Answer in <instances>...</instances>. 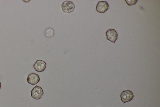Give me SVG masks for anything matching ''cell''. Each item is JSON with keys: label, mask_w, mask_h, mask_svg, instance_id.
Masks as SVG:
<instances>
[{"label": "cell", "mask_w": 160, "mask_h": 107, "mask_svg": "<svg viewBox=\"0 0 160 107\" xmlns=\"http://www.w3.org/2000/svg\"><path fill=\"white\" fill-rule=\"evenodd\" d=\"M28 83L32 85L37 84L40 81L39 75L34 73L29 74L27 79Z\"/></svg>", "instance_id": "obj_5"}, {"label": "cell", "mask_w": 160, "mask_h": 107, "mask_svg": "<svg viewBox=\"0 0 160 107\" xmlns=\"http://www.w3.org/2000/svg\"><path fill=\"white\" fill-rule=\"evenodd\" d=\"M1 86H2L1 83V82H0V89H1Z\"/></svg>", "instance_id": "obj_10"}, {"label": "cell", "mask_w": 160, "mask_h": 107, "mask_svg": "<svg viewBox=\"0 0 160 107\" xmlns=\"http://www.w3.org/2000/svg\"><path fill=\"white\" fill-rule=\"evenodd\" d=\"M43 94L42 89L37 85L31 91L32 97L36 100L40 99Z\"/></svg>", "instance_id": "obj_2"}, {"label": "cell", "mask_w": 160, "mask_h": 107, "mask_svg": "<svg viewBox=\"0 0 160 107\" xmlns=\"http://www.w3.org/2000/svg\"><path fill=\"white\" fill-rule=\"evenodd\" d=\"M134 97L132 92L129 90L123 91L120 95L121 100L124 103L131 101Z\"/></svg>", "instance_id": "obj_3"}, {"label": "cell", "mask_w": 160, "mask_h": 107, "mask_svg": "<svg viewBox=\"0 0 160 107\" xmlns=\"http://www.w3.org/2000/svg\"><path fill=\"white\" fill-rule=\"evenodd\" d=\"M106 34L107 39L114 44L118 39V33L115 29H109Z\"/></svg>", "instance_id": "obj_4"}, {"label": "cell", "mask_w": 160, "mask_h": 107, "mask_svg": "<svg viewBox=\"0 0 160 107\" xmlns=\"http://www.w3.org/2000/svg\"><path fill=\"white\" fill-rule=\"evenodd\" d=\"M45 35L47 38H51L53 37L55 35L54 30L51 28H48L45 30Z\"/></svg>", "instance_id": "obj_8"}, {"label": "cell", "mask_w": 160, "mask_h": 107, "mask_svg": "<svg viewBox=\"0 0 160 107\" xmlns=\"http://www.w3.org/2000/svg\"><path fill=\"white\" fill-rule=\"evenodd\" d=\"M46 67V63L41 60H37L33 65V67L35 70L39 72L44 71Z\"/></svg>", "instance_id": "obj_7"}, {"label": "cell", "mask_w": 160, "mask_h": 107, "mask_svg": "<svg viewBox=\"0 0 160 107\" xmlns=\"http://www.w3.org/2000/svg\"><path fill=\"white\" fill-rule=\"evenodd\" d=\"M109 5L106 2H100L96 6V10L99 13H103L109 9Z\"/></svg>", "instance_id": "obj_6"}, {"label": "cell", "mask_w": 160, "mask_h": 107, "mask_svg": "<svg viewBox=\"0 0 160 107\" xmlns=\"http://www.w3.org/2000/svg\"><path fill=\"white\" fill-rule=\"evenodd\" d=\"M125 1L127 5L131 6L135 5L138 2V0H125Z\"/></svg>", "instance_id": "obj_9"}, {"label": "cell", "mask_w": 160, "mask_h": 107, "mask_svg": "<svg viewBox=\"0 0 160 107\" xmlns=\"http://www.w3.org/2000/svg\"><path fill=\"white\" fill-rule=\"evenodd\" d=\"M75 8L74 3L72 2L66 1L61 4L62 11L66 13H70L74 11Z\"/></svg>", "instance_id": "obj_1"}]
</instances>
